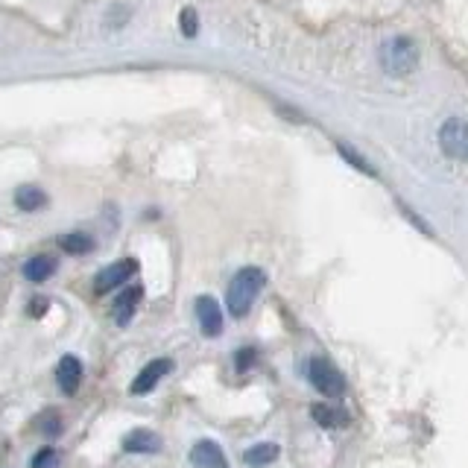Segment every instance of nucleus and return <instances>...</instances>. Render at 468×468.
<instances>
[{
    "label": "nucleus",
    "instance_id": "4",
    "mask_svg": "<svg viewBox=\"0 0 468 468\" xmlns=\"http://www.w3.org/2000/svg\"><path fill=\"white\" fill-rule=\"evenodd\" d=\"M439 144H442L445 155L465 161L468 158V123L460 121V117L445 121L442 129H439Z\"/></svg>",
    "mask_w": 468,
    "mask_h": 468
},
{
    "label": "nucleus",
    "instance_id": "19",
    "mask_svg": "<svg viewBox=\"0 0 468 468\" xmlns=\"http://www.w3.org/2000/svg\"><path fill=\"white\" fill-rule=\"evenodd\" d=\"M58 465V453L53 448H44L36 453V460H33V468H56Z\"/></svg>",
    "mask_w": 468,
    "mask_h": 468
},
{
    "label": "nucleus",
    "instance_id": "9",
    "mask_svg": "<svg viewBox=\"0 0 468 468\" xmlns=\"http://www.w3.org/2000/svg\"><path fill=\"white\" fill-rule=\"evenodd\" d=\"M80 380H82V363L77 357L65 355L62 360H58L56 366V384L58 389H62L65 395H73L80 389Z\"/></svg>",
    "mask_w": 468,
    "mask_h": 468
},
{
    "label": "nucleus",
    "instance_id": "14",
    "mask_svg": "<svg viewBox=\"0 0 468 468\" xmlns=\"http://www.w3.org/2000/svg\"><path fill=\"white\" fill-rule=\"evenodd\" d=\"M311 416L322 424V428H343V424H348V416L343 413V410L331 407V404H314Z\"/></svg>",
    "mask_w": 468,
    "mask_h": 468
},
{
    "label": "nucleus",
    "instance_id": "12",
    "mask_svg": "<svg viewBox=\"0 0 468 468\" xmlns=\"http://www.w3.org/2000/svg\"><path fill=\"white\" fill-rule=\"evenodd\" d=\"M53 272H56V258H50V255H36L24 263V275L36 284L48 282Z\"/></svg>",
    "mask_w": 468,
    "mask_h": 468
},
{
    "label": "nucleus",
    "instance_id": "15",
    "mask_svg": "<svg viewBox=\"0 0 468 468\" xmlns=\"http://www.w3.org/2000/svg\"><path fill=\"white\" fill-rule=\"evenodd\" d=\"M58 246H62L68 255H88L94 249V240H91V234H85V231H70L58 238Z\"/></svg>",
    "mask_w": 468,
    "mask_h": 468
},
{
    "label": "nucleus",
    "instance_id": "1",
    "mask_svg": "<svg viewBox=\"0 0 468 468\" xmlns=\"http://www.w3.org/2000/svg\"><path fill=\"white\" fill-rule=\"evenodd\" d=\"M263 284H267V275H263L258 267H246V270H240L238 275L231 278L229 292H226L229 314H231L234 319L246 316L249 311H252V304H255V299H258V292L263 290Z\"/></svg>",
    "mask_w": 468,
    "mask_h": 468
},
{
    "label": "nucleus",
    "instance_id": "10",
    "mask_svg": "<svg viewBox=\"0 0 468 468\" xmlns=\"http://www.w3.org/2000/svg\"><path fill=\"white\" fill-rule=\"evenodd\" d=\"M123 451L126 453H158L161 451V436L155 431L138 428L123 436Z\"/></svg>",
    "mask_w": 468,
    "mask_h": 468
},
{
    "label": "nucleus",
    "instance_id": "21",
    "mask_svg": "<svg viewBox=\"0 0 468 468\" xmlns=\"http://www.w3.org/2000/svg\"><path fill=\"white\" fill-rule=\"evenodd\" d=\"M44 311H48V299H36L33 307H29V314H33V316H41Z\"/></svg>",
    "mask_w": 468,
    "mask_h": 468
},
{
    "label": "nucleus",
    "instance_id": "20",
    "mask_svg": "<svg viewBox=\"0 0 468 468\" xmlns=\"http://www.w3.org/2000/svg\"><path fill=\"white\" fill-rule=\"evenodd\" d=\"M252 363H255V351H252V348H243L240 355H238V369H240V372H246Z\"/></svg>",
    "mask_w": 468,
    "mask_h": 468
},
{
    "label": "nucleus",
    "instance_id": "7",
    "mask_svg": "<svg viewBox=\"0 0 468 468\" xmlns=\"http://www.w3.org/2000/svg\"><path fill=\"white\" fill-rule=\"evenodd\" d=\"M190 463L197 468H229L223 448L211 442V439H199V442L190 448Z\"/></svg>",
    "mask_w": 468,
    "mask_h": 468
},
{
    "label": "nucleus",
    "instance_id": "2",
    "mask_svg": "<svg viewBox=\"0 0 468 468\" xmlns=\"http://www.w3.org/2000/svg\"><path fill=\"white\" fill-rule=\"evenodd\" d=\"M307 378H311V384L325 395V399H340L346 392V380L331 360H322V357L311 360L307 363Z\"/></svg>",
    "mask_w": 468,
    "mask_h": 468
},
{
    "label": "nucleus",
    "instance_id": "8",
    "mask_svg": "<svg viewBox=\"0 0 468 468\" xmlns=\"http://www.w3.org/2000/svg\"><path fill=\"white\" fill-rule=\"evenodd\" d=\"M170 369H173V360H167V357H161V360L146 363L144 369L138 372V378L132 380V392H135V395H144V392L155 389V384H158V380L165 378Z\"/></svg>",
    "mask_w": 468,
    "mask_h": 468
},
{
    "label": "nucleus",
    "instance_id": "5",
    "mask_svg": "<svg viewBox=\"0 0 468 468\" xmlns=\"http://www.w3.org/2000/svg\"><path fill=\"white\" fill-rule=\"evenodd\" d=\"M135 272H138V261L135 258L117 261V263H112V267H106V270L97 275L94 292H97V296H106V292H112L114 287H121L123 282H129V278L135 275Z\"/></svg>",
    "mask_w": 468,
    "mask_h": 468
},
{
    "label": "nucleus",
    "instance_id": "6",
    "mask_svg": "<svg viewBox=\"0 0 468 468\" xmlns=\"http://www.w3.org/2000/svg\"><path fill=\"white\" fill-rule=\"evenodd\" d=\"M197 319L205 336H219V331H223V311H219L217 299L211 296L197 299Z\"/></svg>",
    "mask_w": 468,
    "mask_h": 468
},
{
    "label": "nucleus",
    "instance_id": "3",
    "mask_svg": "<svg viewBox=\"0 0 468 468\" xmlns=\"http://www.w3.org/2000/svg\"><path fill=\"white\" fill-rule=\"evenodd\" d=\"M380 58H384V68L389 73H395V77H404V73H410L416 65V44L410 38H392L389 44H384Z\"/></svg>",
    "mask_w": 468,
    "mask_h": 468
},
{
    "label": "nucleus",
    "instance_id": "13",
    "mask_svg": "<svg viewBox=\"0 0 468 468\" xmlns=\"http://www.w3.org/2000/svg\"><path fill=\"white\" fill-rule=\"evenodd\" d=\"M15 205H18L21 211H38L48 205V194L36 185H21L18 190H15Z\"/></svg>",
    "mask_w": 468,
    "mask_h": 468
},
{
    "label": "nucleus",
    "instance_id": "18",
    "mask_svg": "<svg viewBox=\"0 0 468 468\" xmlns=\"http://www.w3.org/2000/svg\"><path fill=\"white\" fill-rule=\"evenodd\" d=\"M179 27H182V36L185 38H194L197 29H199V21H197V12L194 9H185L182 18H179Z\"/></svg>",
    "mask_w": 468,
    "mask_h": 468
},
{
    "label": "nucleus",
    "instance_id": "16",
    "mask_svg": "<svg viewBox=\"0 0 468 468\" xmlns=\"http://www.w3.org/2000/svg\"><path fill=\"white\" fill-rule=\"evenodd\" d=\"M246 465H270L272 460H278V445L275 442H258L243 453Z\"/></svg>",
    "mask_w": 468,
    "mask_h": 468
},
{
    "label": "nucleus",
    "instance_id": "17",
    "mask_svg": "<svg viewBox=\"0 0 468 468\" xmlns=\"http://www.w3.org/2000/svg\"><path fill=\"white\" fill-rule=\"evenodd\" d=\"M38 431H41L44 436H56V433H62V416H58L56 410H53V413H48V416L41 419Z\"/></svg>",
    "mask_w": 468,
    "mask_h": 468
},
{
    "label": "nucleus",
    "instance_id": "11",
    "mask_svg": "<svg viewBox=\"0 0 468 468\" xmlns=\"http://www.w3.org/2000/svg\"><path fill=\"white\" fill-rule=\"evenodd\" d=\"M141 296H144V290L135 284V287H126L121 296H117L114 307H112V316L117 325H126V322L135 316V307L141 304Z\"/></svg>",
    "mask_w": 468,
    "mask_h": 468
}]
</instances>
